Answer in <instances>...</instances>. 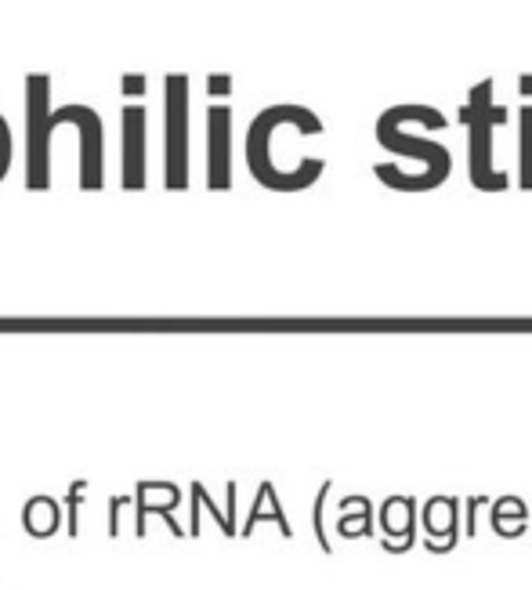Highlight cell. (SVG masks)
Segmentation results:
<instances>
[{
  "label": "cell",
  "instance_id": "cell-12",
  "mask_svg": "<svg viewBox=\"0 0 532 590\" xmlns=\"http://www.w3.org/2000/svg\"><path fill=\"white\" fill-rule=\"evenodd\" d=\"M341 536H370L373 533V504L366 496H348L341 500Z\"/></svg>",
  "mask_w": 532,
  "mask_h": 590
},
{
  "label": "cell",
  "instance_id": "cell-20",
  "mask_svg": "<svg viewBox=\"0 0 532 590\" xmlns=\"http://www.w3.org/2000/svg\"><path fill=\"white\" fill-rule=\"evenodd\" d=\"M145 91V80L142 77H127L124 80V95H142Z\"/></svg>",
  "mask_w": 532,
  "mask_h": 590
},
{
  "label": "cell",
  "instance_id": "cell-3",
  "mask_svg": "<svg viewBox=\"0 0 532 590\" xmlns=\"http://www.w3.org/2000/svg\"><path fill=\"white\" fill-rule=\"evenodd\" d=\"M48 77H26V185H51V134L58 131L55 109H48Z\"/></svg>",
  "mask_w": 532,
  "mask_h": 590
},
{
  "label": "cell",
  "instance_id": "cell-10",
  "mask_svg": "<svg viewBox=\"0 0 532 590\" xmlns=\"http://www.w3.org/2000/svg\"><path fill=\"white\" fill-rule=\"evenodd\" d=\"M62 525V504L55 496H33L22 507V529H26L33 540H48V536L58 533Z\"/></svg>",
  "mask_w": 532,
  "mask_h": 590
},
{
  "label": "cell",
  "instance_id": "cell-13",
  "mask_svg": "<svg viewBox=\"0 0 532 590\" xmlns=\"http://www.w3.org/2000/svg\"><path fill=\"white\" fill-rule=\"evenodd\" d=\"M522 189H532V105H522Z\"/></svg>",
  "mask_w": 532,
  "mask_h": 590
},
{
  "label": "cell",
  "instance_id": "cell-18",
  "mask_svg": "<svg viewBox=\"0 0 532 590\" xmlns=\"http://www.w3.org/2000/svg\"><path fill=\"white\" fill-rule=\"evenodd\" d=\"M124 504H127L124 496H113V500H109V536H120V507Z\"/></svg>",
  "mask_w": 532,
  "mask_h": 590
},
{
  "label": "cell",
  "instance_id": "cell-21",
  "mask_svg": "<svg viewBox=\"0 0 532 590\" xmlns=\"http://www.w3.org/2000/svg\"><path fill=\"white\" fill-rule=\"evenodd\" d=\"M228 87H232V80H228V77H214V80H210V91H214V95H225Z\"/></svg>",
  "mask_w": 532,
  "mask_h": 590
},
{
  "label": "cell",
  "instance_id": "cell-11",
  "mask_svg": "<svg viewBox=\"0 0 532 590\" xmlns=\"http://www.w3.org/2000/svg\"><path fill=\"white\" fill-rule=\"evenodd\" d=\"M261 518H268V522H276L279 529H283L286 540L294 536V529H290V522H286L283 507H279V496H276V486H272V482H261V489H257L254 511H250V518H247V522H243V536L254 533V525L261 522Z\"/></svg>",
  "mask_w": 532,
  "mask_h": 590
},
{
  "label": "cell",
  "instance_id": "cell-17",
  "mask_svg": "<svg viewBox=\"0 0 532 590\" xmlns=\"http://www.w3.org/2000/svg\"><path fill=\"white\" fill-rule=\"evenodd\" d=\"M8 167H11V131L4 124V116H0V178L8 174Z\"/></svg>",
  "mask_w": 532,
  "mask_h": 590
},
{
  "label": "cell",
  "instance_id": "cell-6",
  "mask_svg": "<svg viewBox=\"0 0 532 590\" xmlns=\"http://www.w3.org/2000/svg\"><path fill=\"white\" fill-rule=\"evenodd\" d=\"M181 504V489L171 486V482H138V489H134V507H138V525H134V533L145 536V518L149 514H160L163 522L171 525L174 536H185V529L178 525V518H174V507Z\"/></svg>",
  "mask_w": 532,
  "mask_h": 590
},
{
  "label": "cell",
  "instance_id": "cell-14",
  "mask_svg": "<svg viewBox=\"0 0 532 590\" xmlns=\"http://www.w3.org/2000/svg\"><path fill=\"white\" fill-rule=\"evenodd\" d=\"M333 482H323V489H319V496H315V511H312V529H315V540H319V547H323L326 554L333 551L330 540H326V525H323V507H326V496H330Z\"/></svg>",
  "mask_w": 532,
  "mask_h": 590
},
{
  "label": "cell",
  "instance_id": "cell-22",
  "mask_svg": "<svg viewBox=\"0 0 532 590\" xmlns=\"http://www.w3.org/2000/svg\"><path fill=\"white\" fill-rule=\"evenodd\" d=\"M522 95L532 98V73H525V77H522Z\"/></svg>",
  "mask_w": 532,
  "mask_h": 590
},
{
  "label": "cell",
  "instance_id": "cell-9",
  "mask_svg": "<svg viewBox=\"0 0 532 590\" xmlns=\"http://www.w3.org/2000/svg\"><path fill=\"white\" fill-rule=\"evenodd\" d=\"M380 522H384V551H409L413 540H417V500L413 496H391L380 507Z\"/></svg>",
  "mask_w": 532,
  "mask_h": 590
},
{
  "label": "cell",
  "instance_id": "cell-4",
  "mask_svg": "<svg viewBox=\"0 0 532 590\" xmlns=\"http://www.w3.org/2000/svg\"><path fill=\"white\" fill-rule=\"evenodd\" d=\"M167 189L189 185V77H167Z\"/></svg>",
  "mask_w": 532,
  "mask_h": 590
},
{
  "label": "cell",
  "instance_id": "cell-15",
  "mask_svg": "<svg viewBox=\"0 0 532 590\" xmlns=\"http://www.w3.org/2000/svg\"><path fill=\"white\" fill-rule=\"evenodd\" d=\"M525 504L522 500H518V496H504V500H496L493 504V522H507V518H511V522H518V525H525Z\"/></svg>",
  "mask_w": 532,
  "mask_h": 590
},
{
  "label": "cell",
  "instance_id": "cell-19",
  "mask_svg": "<svg viewBox=\"0 0 532 590\" xmlns=\"http://www.w3.org/2000/svg\"><path fill=\"white\" fill-rule=\"evenodd\" d=\"M482 504H485L482 496H475V500H467V536H475V511H478Z\"/></svg>",
  "mask_w": 532,
  "mask_h": 590
},
{
  "label": "cell",
  "instance_id": "cell-16",
  "mask_svg": "<svg viewBox=\"0 0 532 590\" xmlns=\"http://www.w3.org/2000/svg\"><path fill=\"white\" fill-rule=\"evenodd\" d=\"M84 493H87V482H73V489L66 493V514H69L66 533L69 536L80 533V500H84Z\"/></svg>",
  "mask_w": 532,
  "mask_h": 590
},
{
  "label": "cell",
  "instance_id": "cell-2",
  "mask_svg": "<svg viewBox=\"0 0 532 590\" xmlns=\"http://www.w3.org/2000/svg\"><path fill=\"white\" fill-rule=\"evenodd\" d=\"M402 120H424L428 127H446V116L438 113V109H431V105H395V109H388V113L380 116L377 124V138L384 149H391V153L399 156H413V160H420L424 167H428V178L431 185H442L449 174V153L442 149V145L435 142H424V138H413V134H402L399 124Z\"/></svg>",
  "mask_w": 532,
  "mask_h": 590
},
{
  "label": "cell",
  "instance_id": "cell-8",
  "mask_svg": "<svg viewBox=\"0 0 532 590\" xmlns=\"http://www.w3.org/2000/svg\"><path fill=\"white\" fill-rule=\"evenodd\" d=\"M207 185L210 189H228L232 174H228V127H232V109L228 105H214L207 116Z\"/></svg>",
  "mask_w": 532,
  "mask_h": 590
},
{
  "label": "cell",
  "instance_id": "cell-1",
  "mask_svg": "<svg viewBox=\"0 0 532 590\" xmlns=\"http://www.w3.org/2000/svg\"><path fill=\"white\" fill-rule=\"evenodd\" d=\"M504 120L507 109L493 105V80H482L471 91V105H464V124L471 131V181L482 192H500L511 181L504 171H493V127Z\"/></svg>",
  "mask_w": 532,
  "mask_h": 590
},
{
  "label": "cell",
  "instance_id": "cell-7",
  "mask_svg": "<svg viewBox=\"0 0 532 590\" xmlns=\"http://www.w3.org/2000/svg\"><path fill=\"white\" fill-rule=\"evenodd\" d=\"M145 124H149L145 105H127L124 109V185L127 189H142L145 185V156H149Z\"/></svg>",
  "mask_w": 532,
  "mask_h": 590
},
{
  "label": "cell",
  "instance_id": "cell-5",
  "mask_svg": "<svg viewBox=\"0 0 532 590\" xmlns=\"http://www.w3.org/2000/svg\"><path fill=\"white\" fill-rule=\"evenodd\" d=\"M424 529H428V540L424 547L435 554L453 551L460 543V500L453 496H431L424 504Z\"/></svg>",
  "mask_w": 532,
  "mask_h": 590
}]
</instances>
